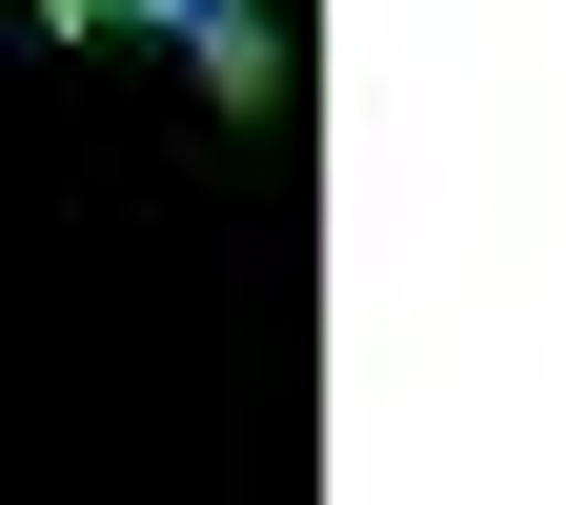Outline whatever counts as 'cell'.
I'll return each mask as SVG.
<instances>
[{"mask_svg": "<svg viewBox=\"0 0 566 505\" xmlns=\"http://www.w3.org/2000/svg\"><path fill=\"white\" fill-rule=\"evenodd\" d=\"M122 21H182V41H202V82H223V102H263V82H283L263 0H122Z\"/></svg>", "mask_w": 566, "mask_h": 505, "instance_id": "cell-1", "label": "cell"}, {"mask_svg": "<svg viewBox=\"0 0 566 505\" xmlns=\"http://www.w3.org/2000/svg\"><path fill=\"white\" fill-rule=\"evenodd\" d=\"M41 21H122V0H41Z\"/></svg>", "mask_w": 566, "mask_h": 505, "instance_id": "cell-2", "label": "cell"}]
</instances>
